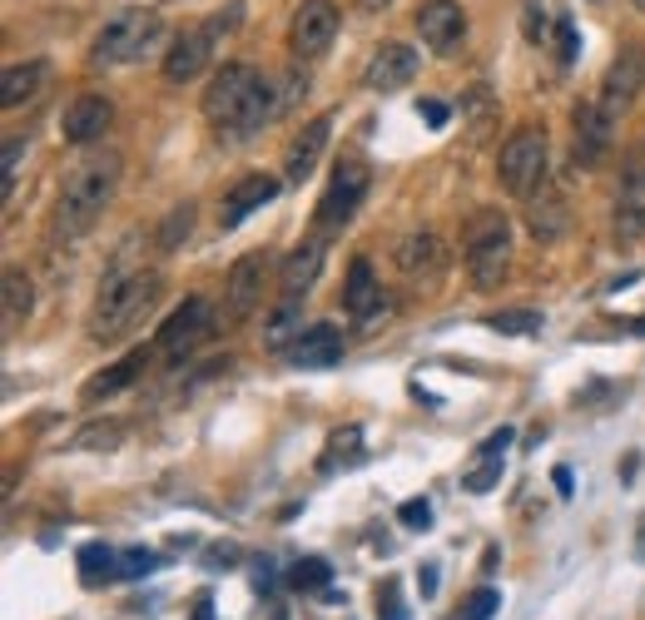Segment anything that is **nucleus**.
<instances>
[{"mask_svg":"<svg viewBox=\"0 0 645 620\" xmlns=\"http://www.w3.org/2000/svg\"><path fill=\"white\" fill-rule=\"evenodd\" d=\"M273 581H279V576H273L269 556H259V566H253V586H259V591H273Z\"/></svg>","mask_w":645,"mask_h":620,"instance_id":"obj_43","label":"nucleus"},{"mask_svg":"<svg viewBox=\"0 0 645 620\" xmlns=\"http://www.w3.org/2000/svg\"><path fill=\"white\" fill-rule=\"evenodd\" d=\"M110 124H114V104L104 94H80V100H70L60 134H65V144H94V139H104Z\"/></svg>","mask_w":645,"mask_h":620,"instance_id":"obj_16","label":"nucleus"},{"mask_svg":"<svg viewBox=\"0 0 645 620\" xmlns=\"http://www.w3.org/2000/svg\"><path fill=\"white\" fill-rule=\"evenodd\" d=\"M114 437H120V427H94L80 437V447H114Z\"/></svg>","mask_w":645,"mask_h":620,"instance_id":"obj_41","label":"nucleus"},{"mask_svg":"<svg viewBox=\"0 0 645 620\" xmlns=\"http://www.w3.org/2000/svg\"><path fill=\"white\" fill-rule=\"evenodd\" d=\"M164 293V278L160 273H120V278H104V288L94 293V308H90V338L94 343H114L124 338Z\"/></svg>","mask_w":645,"mask_h":620,"instance_id":"obj_3","label":"nucleus"},{"mask_svg":"<svg viewBox=\"0 0 645 620\" xmlns=\"http://www.w3.org/2000/svg\"><path fill=\"white\" fill-rule=\"evenodd\" d=\"M363 462V427H343V432L327 437V452H323V472H337V467H353Z\"/></svg>","mask_w":645,"mask_h":620,"instance_id":"obj_29","label":"nucleus"},{"mask_svg":"<svg viewBox=\"0 0 645 620\" xmlns=\"http://www.w3.org/2000/svg\"><path fill=\"white\" fill-rule=\"evenodd\" d=\"M506 447H512V427H496L492 437L477 447V457H472L467 477H462V487L472 491V497H486L496 482H502V462H506Z\"/></svg>","mask_w":645,"mask_h":620,"instance_id":"obj_19","label":"nucleus"},{"mask_svg":"<svg viewBox=\"0 0 645 620\" xmlns=\"http://www.w3.org/2000/svg\"><path fill=\"white\" fill-rule=\"evenodd\" d=\"M144 362H150V348H134L130 358H120L114 368L94 372V378L80 388V402H110V398H120L124 388H134V378L144 372Z\"/></svg>","mask_w":645,"mask_h":620,"instance_id":"obj_21","label":"nucleus"},{"mask_svg":"<svg viewBox=\"0 0 645 620\" xmlns=\"http://www.w3.org/2000/svg\"><path fill=\"white\" fill-rule=\"evenodd\" d=\"M556 46H562V66H576L581 36H576V26H571V20H556Z\"/></svg>","mask_w":645,"mask_h":620,"instance_id":"obj_37","label":"nucleus"},{"mask_svg":"<svg viewBox=\"0 0 645 620\" xmlns=\"http://www.w3.org/2000/svg\"><path fill=\"white\" fill-rule=\"evenodd\" d=\"M333 36H337V6H333V0H303V6L293 10L289 46H293V56H299V60L327 56Z\"/></svg>","mask_w":645,"mask_h":620,"instance_id":"obj_11","label":"nucleus"},{"mask_svg":"<svg viewBox=\"0 0 645 620\" xmlns=\"http://www.w3.org/2000/svg\"><path fill=\"white\" fill-rule=\"evenodd\" d=\"M363 194H367V164L343 159V164L333 169V179H327L323 199H319V229H343L357 213V204H363Z\"/></svg>","mask_w":645,"mask_h":620,"instance_id":"obj_10","label":"nucleus"},{"mask_svg":"<svg viewBox=\"0 0 645 620\" xmlns=\"http://www.w3.org/2000/svg\"><path fill=\"white\" fill-rule=\"evenodd\" d=\"M279 199V179L273 174H249V179H239L234 189L224 194V209H219V223L224 229H239L249 213H259L263 204H273Z\"/></svg>","mask_w":645,"mask_h":620,"instance_id":"obj_18","label":"nucleus"},{"mask_svg":"<svg viewBox=\"0 0 645 620\" xmlns=\"http://www.w3.org/2000/svg\"><path fill=\"white\" fill-rule=\"evenodd\" d=\"M417 581H422V596H432V591H437V581H442V576H437V566H422V576H417Z\"/></svg>","mask_w":645,"mask_h":620,"instance_id":"obj_45","label":"nucleus"},{"mask_svg":"<svg viewBox=\"0 0 645 620\" xmlns=\"http://www.w3.org/2000/svg\"><path fill=\"white\" fill-rule=\"evenodd\" d=\"M293 368H333V362H343V333H337L333 323H313L299 333V343L289 348Z\"/></svg>","mask_w":645,"mask_h":620,"instance_id":"obj_22","label":"nucleus"},{"mask_svg":"<svg viewBox=\"0 0 645 620\" xmlns=\"http://www.w3.org/2000/svg\"><path fill=\"white\" fill-rule=\"evenodd\" d=\"M114 189H120V159H114V154L80 159V164L65 174V184H60L56 209H50V239H56V243L84 239V233L104 219Z\"/></svg>","mask_w":645,"mask_h":620,"instance_id":"obj_2","label":"nucleus"},{"mask_svg":"<svg viewBox=\"0 0 645 620\" xmlns=\"http://www.w3.org/2000/svg\"><path fill=\"white\" fill-rule=\"evenodd\" d=\"M20 154H26V144H20V139H10V144H6V164H0V174H6V199H10V189H16Z\"/></svg>","mask_w":645,"mask_h":620,"instance_id":"obj_39","label":"nucleus"},{"mask_svg":"<svg viewBox=\"0 0 645 620\" xmlns=\"http://www.w3.org/2000/svg\"><path fill=\"white\" fill-rule=\"evenodd\" d=\"M263 273H269V253H243V259H234V269L224 278V323L229 328L243 323V318L259 308Z\"/></svg>","mask_w":645,"mask_h":620,"instance_id":"obj_12","label":"nucleus"},{"mask_svg":"<svg viewBox=\"0 0 645 620\" xmlns=\"http://www.w3.org/2000/svg\"><path fill=\"white\" fill-rule=\"evenodd\" d=\"M393 259H397V269H403L407 278H432V273H442V239L432 229H417V233H407V239L397 243Z\"/></svg>","mask_w":645,"mask_h":620,"instance_id":"obj_24","label":"nucleus"},{"mask_svg":"<svg viewBox=\"0 0 645 620\" xmlns=\"http://www.w3.org/2000/svg\"><path fill=\"white\" fill-rule=\"evenodd\" d=\"M611 130H616V120H611L601 104H591V100L576 104V164L581 169H596L601 159H606Z\"/></svg>","mask_w":645,"mask_h":620,"instance_id":"obj_17","label":"nucleus"},{"mask_svg":"<svg viewBox=\"0 0 645 620\" xmlns=\"http://www.w3.org/2000/svg\"><path fill=\"white\" fill-rule=\"evenodd\" d=\"M160 566H164V561H160L154 551L130 547V551H120V581H134V576H154Z\"/></svg>","mask_w":645,"mask_h":620,"instance_id":"obj_33","label":"nucleus"},{"mask_svg":"<svg viewBox=\"0 0 645 620\" xmlns=\"http://www.w3.org/2000/svg\"><path fill=\"white\" fill-rule=\"evenodd\" d=\"M412 74H417V50L403 46V40H383V46L373 50V60H367L363 70V84L377 94H393L412 84Z\"/></svg>","mask_w":645,"mask_h":620,"instance_id":"obj_14","label":"nucleus"},{"mask_svg":"<svg viewBox=\"0 0 645 620\" xmlns=\"http://www.w3.org/2000/svg\"><path fill=\"white\" fill-rule=\"evenodd\" d=\"M189 229H194V204H174V209H169V219L160 223V249L174 253L179 243L189 239Z\"/></svg>","mask_w":645,"mask_h":620,"instance_id":"obj_32","label":"nucleus"},{"mask_svg":"<svg viewBox=\"0 0 645 620\" xmlns=\"http://www.w3.org/2000/svg\"><path fill=\"white\" fill-rule=\"evenodd\" d=\"M377 620H407V611L397 606V586L387 581L383 591H377Z\"/></svg>","mask_w":645,"mask_h":620,"instance_id":"obj_38","label":"nucleus"},{"mask_svg":"<svg viewBox=\"0 0 645 620\" xmlns=\"http://www.w3.org/2000/svg\"><path fill=\"white\" fill-rule=\"evenodd\" d=\"M641 90H645V50L641 46H621V56L611 60L606 80H601V100L596 104L621 124V114L641 100Z\"/></svg>","mask_w":645,"mask_h":620,"instance_id":"obj_9","label":"nucleus"},{"mask_svg":"<svg viewBox=\"0 0 645 620\" xmlns=\"http://www.w3.org/2000/svg\"><path fill=\"white\" fill-rule=\"evenodd\" d=\"M283 110H289L283 90L263 70L243 66V60L214 70V80L204 84V114L219 124V130H229L239 139L253 134L259 124H269L273 114H283Z\"/></svg>","mask_w":645,"mask_h":620,"instance_id":"obj_1","label":"nucleus"},{"mask_svg":"<svg viewBox=\"0 0 645 620\" xmlns=\"http://www.w3.org/2000/svg\"><path fill=\"white\" fill-rule=\"evenodd\" d=\"M502 611V591H492V586H477V591L462 601V620H492Z\"/></svg>","mask_w":645,"mask_h":620,"instance_id":"obj_34","label":"nucleus"},{"mask_svg":"<svg viewBox=\"0 0 645 620\" xmlns=\"http://www.w3.org/2000/svg\"><path fill=\"white\" fill-rule=\"evenodd\" d=\"M327 139H333V114H319V120H309L289 139V154H283V179H289V184H303V179L319 169Z\"/></svg>","mask_w":645,"mask_h":620,"instance_id":"obj_15","label":"nucleus"},{"mask_svg":"<svg viewBox=\"0 0 645 620\" xmlns=\"http://www.w3.org/2000/svg\"><path fill=\"white\" fill-rule=\"evenodd\" d=\"M289 586L293 591H327V586H333V566L327 561H319V556H303V561H293L289 566Z\"/></svg>","mask_w":645,"mask_h":620,"instance_id":"obj_31","label":"nucleus"},{"mask_svg":"<svg viewBox=\"0 0 645 620\" xmlns=\"http://www.w3.org/2000/svg\"><path fill=\"white\" fill-rule=\"evenodd\" d=\"M160 36H164V20L144 6H130L100 26V36H94V46H90V66L94 70L134 66V60H144L150 46H160Z\"/></svg>","mask_w":645,"mask_h":620,"instance_id":"obj_4","label":"nucleus"},{"mask_svg":"<svg viewBox=\"0 0 645 620\" xmlns=\"http://www.w3.org/2000/svg\"><path fill=\"white\" fill-rule=\"evenodd\" d=\"M636 6H641V10H645V0H636Z\"/></svg>","mask_w":645,"mask_h":620,"instance_id":"obj_49","label":"nucleus"},{"mask_svg":"<svg viewBox=\"0 0 645 620\" xmlns=\"http://www.w3.org/2000/svg\"><path fill=\"white\" fill-rule=\"evenodd\" d=\"M546 174H552V144H546V130L526 124L502 144V159H496V179L512 199H532L536 189H546Z\"/></svg>","mask_w":645,"mask_h":620,"instance_id":"obj_6","label":"nucleus"},{"mask_svg":"<svg viewBox=\"0 0 645 620\" xmlns=\"http://www.w3.org/2000/svg\"><path fill=\"white\" fill-rule=\"evenodd\" d=\"M80 581L84 586L120 581V551L104 547V541H90V547H80Z\"/></svg>","mask_w":645,"mask_h":620,"instance_id":"obj_28","label":"nucleus"},{"mask_svg":"<svg viewBox=\"0 0 645 620\" xmlns=\"http://www.w3.org/2000/svg\"><path fill=\"white\" fill-rule=\"evenodd\" d=\"M417 114L432 124V130H442V124H447V104H442V100H417Z\"/></svg>","mask_w":645,"mask_h":620,"instance_id":"obj_40","label":"nucleus"},{"mask_svg":"<svg viewBox=\"0 0 645 620\" xmlns=\"http://www.w3.org/2000/svg\"><path fill=\"white\" fill-rule=\"evenodd\" d=\"M323 259H327L323 239H303L299 249L289 253V263H283V273H279V288H283V298H309V288L319 283V273H323Z\"/></svg>","mask_w":645,"mask_h":620,"instance_id":"obj_20","label":"nucleus"},{"mask_svg":"<svg viewBox=\"0 0 645 620\" xmlns=\"http://www.w3.org/2000/svg\"><path fill=\"white\" fill-rule=\"evenodd\" d=\"M194 620H214V611H209V596H199V606H194Z\"/></svg>","mask_w":645,"mask_h":620,"instance_id":"obj_47","label":"nucleus"},{"mask_svg":"<svg viewBox=\"0 0 645 620\" xmlns=\"http://www.w3.org/2000/svg\"><path fill=\"white\" fill-rule=\"evenodd\" d=\"M542 30H546V10L532 0V6H526V36H532V40H542Z\"/></svg>","mask_w":645,"mask_h":620,"instance_id":"obj_42","label":"nucleus"},{"mask_svg":"<svg viewBox=\"0 0 645 620\" xmlns=\"http://www.w3.org/2000/svg\"><path fill=\"white\" fill-rule=\"evenodd\" d=\"M467 273L477 288H496L506 278V263H512V219L502 209H477L467 219Z\"/></svg>","mask_w":645,"mask_h":620,"instance_id":"obj_5","label":"nucleus"},{"mask_svg":"<svg viewBox=\"0 0 645 620\" xmlns=\"http://www.w3.org/2000/svg\"><path fill=\"white\" fill-rule=\"evenodd\" d=\"M343 313H347V318H373V313H383V283L373 278V263H367V259H353V263H347Z\"/></svg>","mask_w":645,"mask_h":620,"instance_id":"obj_23","label":"nucleus"},{"mask_svg":"<svg viewBox=\"0 0 645 620\" xmlns=\"http://www.w3.org/2000/svg\"><path fill=\"white\" fill-rule=\"evenodd\" d=\"M214 333H219L214 303H209V298H184V303L169 313V323L160 328V352H164V358L184 362L189 352H194L199 343H209Z\"/></svg>","mask_w":645,"mask_h":620,"instance_id":"obj_7","label":"nucleus"},{"mask_svg":"<svg viewBox=\"0 0 645 620\" xmlns=\"http://www.w3.org/2000/svg\"><path fill=\"white\" fill-rule=\"evenodd\" d=\"M542 323H546V318L536 313V308H506V313L486 318V328L502 333V338H536V333H542Z\"/></svg>","mask_w":645,"mask_h":620,"instance_id":"obj_30","label":"nucleus"},{"mask_svg":"<svg viewBox=\"0 0 645 620\" xmlns=\"http://www.w3.org/2000/svg\"><path fill=\"white\" fill-rule=\"evenodd\" d=\"M234 20H239V10H229V16H214L209 26L174 36V46H169V56H164V80L184 84V80H194V74H204L209 50H214V36H219V30H229Z\"/></svg>","mask_w":645,"mask_h":620,"instance_id":"obj_8","label":"nucleus"},{"mask_svg":"<svg viewBox=\"0 0 645 620\" xmlns=\"http://www.w3.org/2000/svg\"><path fill=\"white\" fill-rule=\"evenodd\" d=\"M526 223H532V233L542 243L562 239V233H566V199L556 194V189H536L532 209H526Z\"/></svg>","mask_w":645,"mask_h":620,"instance_id":"obj_26","label":"nucleus"},{"mask_svg":"<svg viewBox=\"0 0 645 620\" xmlns=\"http://www.w3.org/2000/svg\"><path fill=\"white\" fill-rule=\"evenodd\" d=\"M357 6H363V10H383L387 0H357Z\"/></svg>","mask_w":645,"mask_h":620,"instance_id":"obj_48","label":"nucleus"},{"mask_svg":"<svg viewBox=\"0 0 645 620\" xmlns=\"http://www.w3.org/2000/svg\"><path fill=\"white\" fill-rule=\"evenodd\" d=\"M209 566H214V571H229V566H239V561H234V547H219V551H214V561H209Z\"/></svg>","mask_w":645,"mask_h":620,"instance_id":"obj_46","label":"nucleus"},{"mask_svg":"<svg viewBox=\"0 0 645 620\" xmlns=\"http://www.w3.org/2000/svg\"><path fill=\"white\" fill-rule=\"evenodd\" d=\"M0 298H6V333H16V328L30 318V308H36V283H30V273L26 269H6Z\"/></svg>","mask_w":645,"mask_h":620,"instance_id":"obj_27","label":"nucleus"},{"mask_svg":"<svg viewBox=\"0 0 645 620\" xmlns=\"http://www.w3.org/2000/svg\"><path fill=\"white\" fill-rule=\"evenodd\" d=\"M417 30H422V40L432 46V56L452 60L462 50V40H467V16H462L457 0H422Z\"/></svg>","mask_w":645,"mask_h":620,"instance_id":"obj_13","label":"nucleus"},{"mask_svg":"<svg viewBox=\"0 0 645 620\" xmlns=\"http://www.w3.org/2000/svg\"><path fill=\"white\" fill-rule=\"evenodd\" d=\"M299 303H303V298H283V308L273 313V323H269V343H273V348H279L283 338H289L293 328H299Z\"/></svg>","mask_w":645,"mask_h":620,"instance_id":"obj_35","label":"nucleus"},{"mask_svg":"<svg viewBox=\"0 0 645 620\" xmlns=\"http://www.w3.org/2000/svg\"><path fill=\"white\" fill-rule=\"evenodd\" d=\"M552 482H556V497L571 501V491H576V482H571V467H556V472H552Z\"/></svg>","mask_w":645,"mask_h":620,"instance_id":"obj_44","label":"nucleus"},{"mask_svg":"<svg viewBox=\"0 0 645 620\" xmlns=\"http://www.w3.org/2000/svg\"><path fill=\"white\" fill-rule=\"evenodd\" d=\"M397 521H403L407 531H427V527H432V501H427V497L403 501V507H397Z\"/></svg>","mask_w":645,"mask_h":620,"instance_id":"obj_36","label":"nucleus"},{"mask_svg":"<svg viewBox=\"0 0 645 620\" xmlns=\"http://www.w3.org/2000/svg\"><path fill=\"white\" fill-rule=\"evenodd\" d=\"M50 80V66L46 60H26V66H10L6 70V84H0V104L6 110H20V104H30L40 90H46Z\"/></svg>","mask_w":645,"mask_h":620,"instance_id":"obj_25","label":"nucleus"}]
</instances>
